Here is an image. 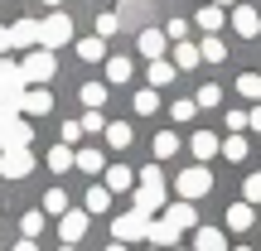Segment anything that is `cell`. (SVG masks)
<instances>
[{"instance_id": "obj_54", "label": "cell", "mask_w": 261, "mask_h": 251, "mask_svg": "<svg viewBox=\"0 0 261 251\" xmlns=\"http://www.w3.org/2000/svg\"><path fill=\"white\" fill-rule=\"evenodd\" d=\"M174 251H179V246H174Z\"/></svg>"}, {"instance_id": "obj_46", "label": "cell", "mask_w": 261, "mask_h": 251, "mask_svg": "<svg viewBox=\"0 0 261 251\" xmlns=\"http://www.w3.org/2000/svg\"><path fill=\"white\" fill-rule=\"evenodd\" d=\"M5 48H15V44H10V29H0V58H5Z\"/></svg>"}, {"instance_id": "obj_22", "label": "cell", "mask_w": 261, "mask_h": 251, "mask_svg": "<svg viewBox=\"0 0 261 251\" xmlns=\"http://www.w3.org/2000/svg\"><path fill=\"white\" fill-rule=\"evenodd\" d=\"M189 145H194V155H198V159H213L218 150H223V145H218V135H213V130H198V135L189 140Z\"/></svg>"}, {"instance_id": "obj_45", "label": "cell", "mask_w": 261, "mask_h": 251, "mask_svg": "<svg viewBox=\"0 0 261 251\" xmlns=\"http://www.w3.org/2000/svg\"><path fill=\"white\" fill-rule=\"evenodd\" d=\"M227 126H232V130H242V126H252V111H232V116H227Z\"/></svg>"}, {"instance_id": "obj_13", "label": "cell", "mask_w": 261, "mask_h": 251, "mask_svg": "<svg viewBox=\"0 0 261 251\" xmlns=\"http://www.w3.org/2000/svg\"><path fill=\"white\" fill-rule=\"evenodd\" d=\"M194 251H232V246H227V237L218 232V227H198L194 232Z\"/></svg>"}, {"instance_id": "obj_40", "label": "cell", "mask_w": 261, "mask_h": 251, "mask_svg": "<svg viewBox=\"0 0 261 251\" xmlns=\"http://www.w3.org/2000/svg\"><path fill=\"white\" fill-rule=\"evenodd\" d=\"M83 130H87V135H107V121H102V111H87V116H83Z\"/></svg>"}, {"instance_id": "obj_51", "label": "cell", "mask_w": 261, "mask_h": 251, "mask_svg": "<svg viewBox=\"0 0 261 251\" xmlns=\"http://www.w3.org/2000/svg\"><path fill=\"white\" fill-rule=\"evenodd\" d=\"M44 5H54V10H58V0H44Z\"/></svg>"}, {"instance_id": "obj_24", "label": "cell", "mask_w": 261, "mask_h": 251, "mask_svg": "<svg viewBox=\"0 0 261 251\" xmlns=\"http://www.w3.org/2000/svg\"><path fill=\"white\" fill-rule=\"evenodd\" d=\"M73 164H77V155L68 145H54V150H48V169H54V174H63V169H73Z\"/></svg>"}, {"instance_id": "obj_48", "label": "cell", "mask_w": 261, "mask_h": 251, "mask_svg": "<svg viewBox=\"0 0 261 251\" xmlns=\"http://www.w3.org/2000/svg\"><path fill=\"white\" fill-rule=\"evenodd\" d=\"M252 130H261V106H252Z\"/></svg>"}, {"instance_id": "obj_21", "label": "cell", "mask_w": 261, "mask_h": 251, "mask_svg": "<svg viewBox=\"0 0 261 251\" xmlns=\"http://www.w3.org/2000/svg\"><path fill=\"white\" fill-rule=\"evenodd\" d=\"M77 58H83V63H102V58H107V44H102V39H77Z\"/></svg>"}, {"instance_id": "obj_39", "label": "cell", "mask_w": 261, "mask_h": 251, "mask_svg": "<svg viewBox=\"0 0 261 251\" xmlns=\"http://www.w3.org/2000/svg\"><path fill=\"white\" fill-rule=\"evenodd\" d=\"M19 227H24V237L34 242V237L44 232V213H24V222H19Z\"/></svg>"}, {"instance_id": "obj_7", "label": "cell", "mask_w": 261, "mask_h": 251, "mask_svg": "<svg viewBox=\"0 0 261 251\" xmlns=\"http://www.w3.org/2000/svg\"><path fill=\"white\" fill-rule=\"evenodd\" d=\"M0 174L5 179H29L34 174V155L29 150H0Z\"/></svg>"}, {"instance_id": "obj_34", "label": "cell", "mask_w": 261, "mask_h": 251, "mask_svg": "<svg viewBox=\"0 0 261 251\" xmlns=\"http://www.w3.org/2000/svg\"><path fill=\"white\" fill-rule=\"evenodd\" d=\"M165 82H174V63H150V87H165Z\"/></svg>"}, {"instance_id": "obj_35", "label": "cell", "mask_w": 261, "mask_h": 251, "mask_svg": "<svg viewBox=\"0 0 261 251\" xmlns=\"http://www.w3.org/2000/svg\"><path fill=\"white\" fill-rule=\"evenodd\" d=\"M242 203H252V208L261 203V174H247L242 179Z\"/></svg>"}, {"instance_id": "obj_12", "label": "cell", "mask_w": 261, "mask_h": 251, "mask_svg": "<svg viewBox=\"0 0 261 251\" xmlns=\"http://www.w3.org/2000/svg\"><path fill=\"white\" fill-rule=\"evenodd\" d=\"M58 232H63L68 246H77V242H83V232H87V213H68V217H58Z\"/></svg>"}, {"instance_id": "obj_5", "label": "cell", "mask_w": 261, "mask_h": 251, "mask_svg": "<svg viewBox=\"0 0 261 251\" xmlns=\"http://www.w3.org/2000/svg\"><path fill=\"white\" fill-rule=\"evenodd\" d=\"M174 188H179V198H184V203H194V198L213 193V174H208L203 164H194V169H184V174H174Z\"/></svg>"}, {"instance_id": "obj_25", "label": "cell", "mask_w": 261, "mask_h": 251, "mask_svg": "<svg viewBox=\"0 0 261 251\" xmlns=\"http://www.w3.org/2000/svg\"><path fill=\"white\" fill-rule=\"evenodd\" d=\"M130 140H136V135H130L126 121H112V126H107V145H112V150H126Z\"/></svg>"}, {"instance_id": "obj_41", "label": "cell", "mask_w": 261, "mask_h": 251, "mask_svg": "<svg viewBox=\"0 0 261 251\" xmlns=\"http://www.w3.org/2000/svg\"><path fill=\"white\" fill-rule=\"evenodd\" d=\"M194 111H198V102H174V106H169V116H174V121H189Z\"/></svg>"}, {"instance_id": "obj_26", "label": "cell", "mask_w": 261, "mask_h": 251, "mask_svg": "<svg viewBox=\"0 0 261 251\" xmlns=\"http://www.w3.org/2000/svg\"><path fill=\"white\" fill-rule=\"evenodd\" d=\"M130 102H136V111H140V116H150V111H160V92H155V87H140V92L130 97Z\"/></svg>"}, {"instance_id": "obj_17", "label": "cell", "mask_w": 261, "mask_h": 251, "mask_svg": "<svg viewBox=\"0 0 261 251\" xmlns=\"http://www.w3.org/2000/svg\"><path fill=\"white\" fill-rule=\"evenodd\" d=\"M112 208V188L107 184H92L87 188V198H83V213H107Z\"/></svg>"}, {"instance_id": "obj_3", "label": "cell", "mask_w": 261, "mask_h": 251, "mask_svg": "<svg viewBox=\"0 0 261 251\" xmlns=\"http://www.w3.org/2000/svg\"><path fill=\"white\" fill-rule=\"evenodd\" d=\"M24 92H29L24 68L10 63V58H0V106H19V102H24Z\"/></svg>"}, {"instance_id": "obj_53", "label": "cell", "mask_w": 261, "mask_h": 251, "mask_svg": "<svg viewBox=\"0 0 261 251\" xmlns=\"http://www.w3.org/2000/svg\"><path fill=\"white\" fill-rule=\"evenodd\" d=\"M63 251H73V246H63Z\"/></svg>"}, {"instance_id": "obj_9", "label": "cell", "mask_w": 261, "mask_h": 251, "mask_svg": "<svg viewBox=\"0 0 261 251\" xmlns=\"http://www.w3.org/2000/svg\"><path fill=\"white\" fill-rule=\"evenodd\" d=\"M165 217L179 227V232H198V213H194V203H184V198H179V203H169Z\"/></svg>"}, {"instance_id": "obj_52", "label": "cell", "mask_w": 261, "mask_h": 251, "mask_svg": "<svg viewBox=\"0 0 261 251\" xmlns=\"http://www.w3.org/2000/svg\"><path fill=\"white\" fill-rule=\"evenodd\" d=\"M232 251H252V246H232Z\"/></svg>"}, {"instance_id": "obj_16", "label": "cell", "mask_w": 261, "mask_h": 251, "mask_svg": "<svg viewBox=\"0 0 261 251\" xmlns=\"http://www.w3.org/2000/svg\"><path fill=\"white\" fill-rule=\"evenodd\" d=\"M165 44H169V34H160V29H145V34H140V53H145L150 63H160V53H165Z\"/></svg>"}, {"instance_id": "obj_42", "label": "cell", "mask_w": 261, "mask_h": 251, "mask_svg": "<svg viewBox=\"0 0 261 251\" xmlns=\"http://www.w3.org/2000/svg\"><path fill=\"white\" fill-rule=\"evenodd\" d=\"M83 135H87V130H83V121H68V126H63V145H77Z\"/></svg>"}, {"instance_id": "obj_29", "label": "cell", "mask_w": 261, "mask_h": 251, "mask_svg": "<svg viewBox=\"0 0 261 251\" xmlns=\"http://www.w3.org/2000/svg\"><path fill=\"white\" fill-rule=\"evenodd\" d=\"M77 97H83L92 111H102V102H107V82H83V92H77Z\"/></svg>"}, {"instance_id": "obj_6", "label": "cell", "mask_w": 261, "mask_h": 251, "mask_svg": "<svg viewBox=\"0 0 261 251\" xmlns=\"http://www.w3.org/2000/svg\"><path fill=\"white\" fill-rule=\"evenodd\" d=\"M19 68H24V82L29 87H44L48 77L58 73V58L48 53V48H34V53H24V63H19Z\"/></svg>"}, {"instance_id": "obj_19", "label": "cell", "mask_w": 261, "mask_h": 251, "mask_svg": "<svg viewBox=\"0 0 261 251\" xmlns=\"http://www.w3.org/2000/svg\"><path fill=\"white\" fill-rule=\"evenodd\" d=\"M252 222H256L252 203H232V208H227V227H232V232H247Z\"/></svg>"}, {"instance_id": "obj_27", "label": "cell", "mask_w": 261, "mask_h": 251, "mask_svg": "<svg viewBox=\"0 0 261 251\" xmlns=\"http://www.w3.org/2000/svg\"><path fill=\"white\" fill-rule=\"evenodd\" d=\"M174 58H179V68H198L203 63V48L198 44H174Z\"/></svg>"}, {"instance_id": "obj_47", "label": "cell", "mask_w": 261, "mask_h": 251, "mask_svg": "<svg viewBox=\"0 0 261 251\" xmlns=\"http://www.w3.org/2000/svg\"><path fill=\"white\" fill-rule=\"evenodd\" d=\"M15 251H39L34 242H29V237H24V242H15Z\"/></svg>"}, {"instance_id": "obj_8", "label": "cell", "mask_w": 261, "mask_h": 251, "mask_svg": "<svg viewBox=\"0 0 261 251\" xmlns=\"http://www.w3.org/2000/svg\"><path fill=\"white\" fill-rule=\"evenodd\" d=\"M10 44L34 53L39 48V19H15V24H10Z\"/></svg>"}, {"instance_id": "obj_49", "label": "cell", "mask_w": 261, "mask_h": 251, "mask_svg": "<svg viewBox=\"0 0 261 251\" xmlns=\"http://www.w3.org/2000/svg\"><path fill=\"white\" fill-rule=\"evenodd\" d=\"M107 251H126V246H121V242H112V246H107Z\"/></svg>"}, {"instance_id": "obj_4", "label": "cell", "mask_w": 261, "mask_h": 251, "mask_svg": "<svg viewBox=\"0 0 261 251\" xmlns=\"http://www.w3.org/2000/svg\"><path fill=\"white\" fill-rule=\"evenodd\" d=\"M150 227H155V217L140 213V208H130V213H121V217L112 222V237L126 246V242H140V237H150Z\"/></svg>"}, {"instance_id": "obj_33", "label": "cell", "mask_w": 261, "mask_h": 251, "mask_svg": "<svg viewBox=\"0 0 261 251\" xmlns=\"http://www.w3.org/2000/svg\"><path fill=\"white\" fill-rule=\"evenodd\" d=\"M174 150H179V135H174V130H160V135H155V159H169Z\"/></svg>"}, {"instance_id": "obj_2", "label": "cell", "mask_w": 261, "mask_h": 251, "mask_svg": "<svg viewBox=\"0 0 261 251\" xmlns=\"http://www.w3.org/2000/svg\"><path fill=\"white\" fill-rule=\"evenodd\" d=\"M29 130L19 121V106H0V150H29Z\"/></svg>"}, {"instance_id": "obj_37", "label": "cell", "mask_w": 261, "mask_h": 251, "mask_svg": "<svg viewBox=\"0 0 261 251\" xmlns=\"http://www.w3.org/2000/svg\"><path fill=\"white\" fill-rule=\"evenodd\" d=\"M116 29H121V15H112V10H107V15H97V39L116 34Z\"/></svg>"}, {"instance_id": "obj_15", "label": "cell", "mask_w": 261, "mask_h": 251, "mask_svg": "<svg viewBox=\"0 0 261 251\" xmlns=\"http://www.w3.org/2000/svg\"><path fill=\"white\" fill-rule=\"evenodd\" d=\"M136 208H140V213H155V208H165V184H140Z\"/></svg>"}, {"instance_id": "obj_32", "label": "cell", "mask_w": 261, "mask_h": 251, "mask_svg": "<svg viewBox=\"0 0 261 251\" xmlns=\"http://www.w3.org/2000/svg\"><path fill=\"white\" fill-rule=\"evenodd\" d=\"M107 82H130V58H107Z\"/></svg>"}, {"instance_id": "obj_20", "label": "cell", "mask_w": 261, "mask_h": 251, "mask_svg": "<svg viewBox=\"0 0 261 251\" xmlns=\"http://www.w3.org/2000/svg\"><path fill=\"white\" fill-rule=\"evenodd\" d=\"M130 184H136V169H126V164H112V169H107V188H112V193H126Z\"/></svg>"}, {"instance_id": "obj_11", "label": "cell", "mask_w": 261, "mask_h": 251, "mask_svg": "<svg viewBox=\"0 0 261 251\" xmlns=\"http://www.w3.org/2000/svg\"><path fill=\"white\" fill-rule=\"evenodd\" d=\"M150 242H155V251H174L179 246V227L169 222V217H160V222L150 227Z\"/></svg>"}, {"instance_id": "obj_36", "label": "cell", "mask_w": 261, "mask_h": 251, "mask_svg": "<svg viewBox=\"0 0 261 251\" xmlns=\"http://www.w3.org/2000/svg\"><path fill=\"white\" fill-rule=\"evenodd\" d=\"M223 155L227 159H247V135H227L223 140Z\"/></svg>"}, {"instance_id": "obj_14", "label": "cell", "mask_w": 261, "mask_h": 251, "mask_svg": "<svg viewBox=\"0 0 261 251\" xmlns=\"http://www.w3.org/2000/svg\"><path fill=\"white\" fill-rule=\"evenodd\" d=\"M19 111H29V116H44V111H54V97H48L44 87H29V92H24V102H19Z\"/></svg>"}, {"instance_id": "obj_18", "label": "cell", "mask_w": 261, "mask_h": 251, "mask_svg": "<svg viewBox=\"0 0 261 251\" xmlns=\"http://www.w3.org/2000/svg\"><path fill=\"white\" fill-rule=\"evenodd\" d=\"M194 24H198V29H208V34H218V29L227 24V15H223V5H203V10L194 15Z\"/></svg>"}, {"instance_id": "obj_10", "label": "cell", "mask_w": 261, "mask_h": 251, "mask_svg": "<svg viewBox=\"0 0 261 251\" xmlns=\"http://www.w3.org/2000/svg\"><path fill=\"white\" fill-rule=\"evenodd\" d=\"M232 29H237L242 39H256V34H261V15H256L252 5H237V10H232Z\"/></svg>"}, {"instance_id": "obj_44", "label": "cell", "mask_w": 261, "mask_h": 251, "mask_svg": "<svg viewBox=\"0 0 261 251\" xmlns=\"http://www.w3.org/2000/svg\"><path fill=\"white\" fill-rule=\"evenodd\" d=\"M184 29H189V19H169V24H165V34L174 39V44H184Z\"/></svg>"}, {"instance_id": "obj_43", "label": "cell", "mask_w": 261, "mask_h": 251, "mask_svg": "<svg viewBox=\"0 0 261 251\" xmlns=\"http://www.w3.org/2000/svg\"><path fill=\"white\" fill-rule=\"evenodd\" d=\"M140 184H165V169H160V164H145V169H140Z\"/></svg>"}, {"instance_id": "obj_31", "label": "cell", "mask_w": 261, "mask_h": 251, "mask_svg": "<svg viewBox=\"0 0 261 251\" xmlns=\"http://www.w3.org/2000/svg\"><path fill=\"white\" fill-rule=\"evenodd\" d=\"M198 48H203V63H223V58H227V48H223V39H218V34H208Z\"/></svg>"}, {"instance_id": "obj_23", "label": "cell", "mask_w": 261, "mask_h": 251, "mask_svg": "<svg viewBox=\"0 0 261 251\" xmlns=\"http://www.w3.org/2000/svg\"><path fill=\"white\" fill-rule=\"evenodd\" d=\"M77 169H83V174H107L102 150H77Z\"/></svg>"}, {"instance_id": "obj_38", "label": "cell", "mask_w": 261, "mask_h": 251, "mask_svg": "<svg viewBox=\"0 0 261 251\" xmlns=\"http://www.w3.org/2000/svg\"><path fill=\"white\" fill-rule=\"evenodd\" d=\"M194 102H198V106H218V102H223V87H218V82L198 87V97H194Z\"/></svg>"}, {"instance_id": "obj_30", "label": "cell", "mask_w": 261, "mask_h": 251, "mask_svg": "<svg viewBox=\"0 0 261 251\" xmlns=\"http://www.w3.org/2000/svg\"><path fill=\"white\" fill-rule=\"evenodd\" d=\"M237 92L252 97V106H261V77L256 73H242V77H237Z\"/></svg>"}, {"instance_id": "obj_50", "label": "cell", "mask_w": 261, "mask_h": 251, "mask_svg": "<svg viewBox=\"0 0 261 251\" xmlns=\"http://www.w3.org/2000/svg\"><path fill=\"white\" fill-rule=\"evenodd\" d=\"M213 5H237V0H213Z\"/></svg>"}, {"instance_id": "obj_28", "label": "cell", "mask_w": 261, "mask_h": 251, "mask_svg": "<svg viewBox=\"0 0 261 251\" xmlns=\"http://www.w3.org/2000/svg\"><path fill=\"white\" fill-rule=\"evenodd\" d=\"M44 213L68 217V193H63V188H48V193H44Z\"/></svg>"}, {"instance_id": "obj_1", "label": "cell", "mask_w": 261, "mask_h": 251, "mask_svg": "<svg viewBox=\"0 0 261 251\" xmlns=\"http://www.w3.org/2000/svg\"><path fill=\"white\" fill-rule=\"evenodd\" d=\"M63 44H73V19L63 15V10H48L44 19H39V48H63Z\"/></svg>"}]
</instances>
